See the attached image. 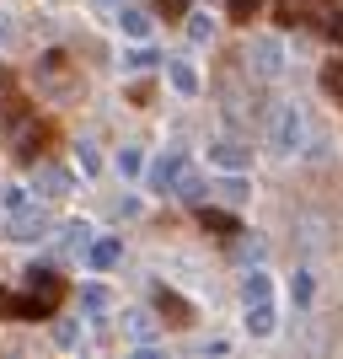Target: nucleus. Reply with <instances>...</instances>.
I'll use <instances>...</instances> for the list:
<instances>
[{"label": "nucleus", "mask_w": 343, "mask_h": 359, "mask_svg": "<svg viewBox=\"0 0 343 359\" xmlns=\"http://www.w3.org/2000/svg\"><path fill=\"white\" fill-rule=\"evenodd\" d=\"M274 322H279V316H274V300L269 295H263V300H247V332H253V338H269Z\"/></svg>", "instance_id": "0eeeda50"}, {"label": "nucleus", "mask_w": 343, "mask_h": 359, "mask_svg": "<svg viewBox=\"0 0 343 359\" xmlns=\"http://www.w3.org/2000/svg\"><path fill=\"white\" fill-rule=\"evenodd\" d=\"M107 306V290H86V311H102Z\"/></svg>", "instance_id": "5701e85b"}, {"label": "nucleus", "mask_w": 343, "mask_h": 359, "mask_svg": "<svg viewBox=\"0 0 343 359\" xmlns=\"http://www.w3.org/2000/svg\"><path fill=\"white\" fill-rule=\"evenodd\" d=\"M166 75H172V86H177L182 97H194V91H199V75H194V65L172 60V65H166Z\"/></svg>", "instance_id": "9b49d317"}, {"label": "nucleus", "mask_w": 343, "mask_h": 359, "mask_svg": "<svg viewBox=\"0 0 343 359\" xmlns=\"http://www.w3.org/2000/svg\"><path fill=\"white\" fill-rule=\"evenodd\" d=\"M328 91H338V97H343V65H332V70H328Z\"/></svg>", "instance_id": "b1692460"}, {"label": "nucleus", "mask_w": 343, "mask_h": 359, "mask_svg": "<svg viewBox=\"0 0 343 359\" xmlns=\"http://www.w3.org/2000/svg\"><path fill=\"white\" fill-rule=\"evenodd\" d=\"M295 300H300V306L311 300V279H306V273H295Z\"/></svg>", "instance_id": "4be33fe9"}, {"label": "nucleus", "mask_w": 343, "mask_h": 359, "mask_svg": "<svg viewBox=\"0 0 343 359\" xmlns=\"http://www.w3.org/2000/svg\"><path fill=\"white\" fill-rule=\"evenodd\" d=\"M188 172V161L182 156H156L150 161V172H145V182L156 188V194H177V177Z\"/></svg>", "instance_id": "20e7f679"}, {"label": "nucleus", "mask_w": 343, "mask_h": 359, "mask_svg": "<svg viewBox=\"0 0 343 359\" xmlns=\"http://www.w3.org/2000/svg\"><path fill=\"white\" fill-rule=\"evenodd\" d=\"M54 338H60L65 348H75V344H81V338H86V327H81V322H75V316H65L60 327H54Z\"/></svg>", "instance_id": "f3484780"}, {"label": "nucleus", "mask_w": 343, "mask_h": 359, "mask_svg": "<svg viewBox=\"0 0 343 359\" xmlns=\"http://www.w3.org/2000/svg\"><path fill=\"white\" fill-rule=\"evenodd\" d=\"M263 6H269V0H231V16H236V22H253Z\"/></svg>", "instance_id": "aec40b11"}, {"label": "nucleus", "mask_w": 343, "mask_h": 359, "mask_svg": "<svg viewBox=\"0 0 343 359\" xmlns=\"http://www.w3.org/2000/svg\"><path fill=\"white\" fill-rule=\"evenodd\" d=\"M156 332H161V322L150 311H129V338L135 344H156Z\"/></svg>", "instance_id": "1a4fd4ad"}, {"label": "nucleus", "mask_w": 343, "mask_h": 359, "mask_svg": "<svg viewBox=\"0 0 343 359\" xmlns=\"http://www.w3.org/2000/svg\"><path fill=\"white\" fill-rule=\"evenodd\" d=\"M119 257H123V241H119V236H102V241H91L86 263H91V269H97V273H102V269H113Z\"/></svg>", "instance_id": "6e6552de"}, {"label": "nucleus", "mask_w": 343, "mask_h": 359, "mask_svg": "<svg viewBox=\"0 0 343 359\" xmlns=\"http://www.w3.org/2000/svg\"><path fill=\"white\" fill-rule=\"evenodd\" d=\"M97 6H113V0H97Z\"/></svg>", "instance_id": "cd10ccee"}, {"label": "nucleus", "mask_w": 343, "mask_h": 359, "mask_svg": "<svg viewBox=\"0 0 343 359\" xmlns=\"http://www.w3.org/2000/svg\"><path fill=\"white\" fill-rule=\"evenodd\" d=\"M156 6L166 11V22H177V16H182V0H156Z\"/></svg>", "instance_id": "393cba45"}, {"label": "nucleus", "mask_w": 343, "mask_h": 359, "mask_svg": "<svg viewBox=\"0 0 343 359\" xmlns=\"http://www.w3.org/2000/svg\"><path fill=\"white\" fill-rule=\"evenodd\" d=\"M209 166H220V172H247V166H253V145H241V140H215V145H209Z\"/></svg>", "instance_id": "7ed1b4c3"}, {"label": "nucleus", "mask_w": 343, "mask_h": 359, "mask_svg": "<svg viewBox=\"0 0 343 359\" xmlns=\"http://www.w3.org/2000/svg\"><path fill=\"white\" fill-rule=\"evenodd\" d=\"M119 27L129 32V38H150V16L135 11V6H123V11H119Z\"/></svg>", "instance_id": "ddd939ff"}, {"label": "nucleus", "mask_w": 343, "mask_h": 359, "mask_svg": "<svg viewBox=\"0 0 343 359\" xmlns=\"http://www.w3.org/2000/svg\"><path fill=\"white\" fill-rule=\"evenodd\" d=\"M119 172H123V177H140V172H145V156H140L135 145H123L119 150Z\"/></svg>", "instance_id": "dca6fc26"}, {"label": "nucleus", "mask_w": 343, "mask_h": 359, "mask_svg": "<svg viewBox=\"0 0 343 359\" xmlns=\"http://www.w3.org/2000/svg\"><path fill=\"white\" fill-rule=\"evenodd\" d=\"M188 38H194V43H204V38H209V16H194V22H188Z\"/></svg>", "instance_id": "412c9836"}, {"label": "nucleus", "mask_w": 343, "mask_h": 359, "mask_svg": "<svg viewBox=\"0 0 343 359\" xmlns=\"http://www.w3.org/2000/svg\"><path fill=\"white\" fill-rule=\"evenodd\" d=\"M32 188H38V198H65L75 182H70V172H65V166H38Z\"/></svg>", "instance_id": "423d86ee"}, {"label": "nucleus", "mask_w": 343, "mask_h": 359, "mask_svg": "<svg viewBox=\"0 0 343 359\" xmlns=\"http://www.w3.org/2000/svg\"><path fill=\"white\" fill-rule=\"evenodd\" d=\"M6 43H11V16L0 11V48H6Z\"/></svg>", "instance_id": "a878e982"}, {"label": "nucleus", "mask_w": 343, "mask_h": 359, "mask_svg": "<svg viewBox=\"0 0 343 359\" xmlns=\"http://www.w3.org/2000/svg\"><path fill=\"white\" fill-rule=\"evenodd\" d=\"M75 166H81V172L91 177V172H102V156H97L91 145H75Z\"/></svg>", "instance_id": "a211bd4d"}, {"label": "nucleus", "mask_w": 343, "mask_h": 359, "mask_svg": "<svg viewBox=\"0 0 343 359\" xmlns=\"http://www.w3.org/2000/svg\"><path fill=\"white\" fill-rule=\"evenodd\" d=\"M263 295H274V285H269V273H247V279H241V300H263Z\"/></svg>", "instance_id": "2eb2a0df"}, {"label": "nucleus", "mask_w": 343, "mask_h": 359, "mask_svg": "<svg viewBox=\"0 0 343 359\" xmlns=\"http://www.w3.org/2000/svg\"><path fill=\"white\" fill-rule=\"evenodd\" d=\"M6 231H11L16 241L48 236V215H43V204H38L27 188H11V194H6Z\"/></svg>", "instance_id": "f257e3e1"}, {"label": "nucleus", "mask_w": 343, "mask_h": 359, "mask_svg": "<svg viewBox=\"0 0 343 359\" xmlns=\"http://www.w3.org/2000/svg\"><path fill=\"white\" fill-rule=\"evenodd\" d=\"M199 220H204L209 231H220V236H236V231H241V225H236V215H225V210H209V204L199 210Z\"/></svg>", "instance_id": "f8f14e48"}, {"label": "nucleus", "mask_w": 343, "mask_h": 359, "mask_svg": "<svg viewBox=\"0 0 343 359\" xmlns=\"http://www.w3.org/2000/svg\"><path fill=\"white\" fill-rule=\"evenodd\" d=\"M60 241L70 247V252H81V247L91 241V225H86V220H70V225H60Z\"/></svg>", "instance_id": "4468645a"}, {"label": "nucleus", "mask_w": 343, "mask_h": 359, "mask_svg": "<svg viewBox=\"0 0 343 359\" xmlns=\"http://www.w3.org/2000/svg\"><path fill=\"white\" fill-rule=\"evenodd\" d=\"M247 60H253L257 75H279V70H284V48H279V38H257Z\"/></svg>", "instance_id": "39448f33"}, {"label": "nucleus", "mask_w": 343, "mask_h": 359, "mask_svg": "<svg viewBox=\"0 0 343 359\" xmlns=\"http://www.w3.org/2000/svg\"><path fill=\"white\" fill-rule=\"evenodd\" d=\"M123 65H129V70H150V65H156V48H129V54H123Z\"/></svg>", "instance_id": "6ab92c4d"}, {"label": "nucleus", "mask_w": 343, "mask_h": 359, "mask_svg": "<svg viewBox=\"0 0 343 359\" xmlns=\"http://www.w3.org/2000/svg\"><path fill=\"white\" fill-rule=\"evenodd\" d=\"M6 86H11V81H6V75H0V91H6Z\"/></svg>", "instance_id": "bb28decb"}, {"label": "nucleus", "mask_w": 343, "mask_h": 359, "mask_svg": "<svg viewBox=\"0 0 343 359\" xmlns=\"http://www.w3.org/2000/svg\"><path fill=\"white\" fill-rule=\"evenodd\" d=\"M300 140H306V118H300V107L295 102H279V107H274V118H269V145L274 150H295Z\"/></svg>", "instance_id": "f03ea898"}, {"label": "nucleus", "mask_w": 343, "mask_h": 359, "mask_svg": "<svg viewBox=\"0 0 343 359\" xmlns=\"http://www.w3.org/2000/svg\"><path fill=\"white\" fill-rule=\"evenodd\" d=\"M156 306L166 311V322H172V327H188V322H194V316H188V306H182L172 290H156Z\"/></svg>", "instance_id": "9d476101"}]
</instances>
